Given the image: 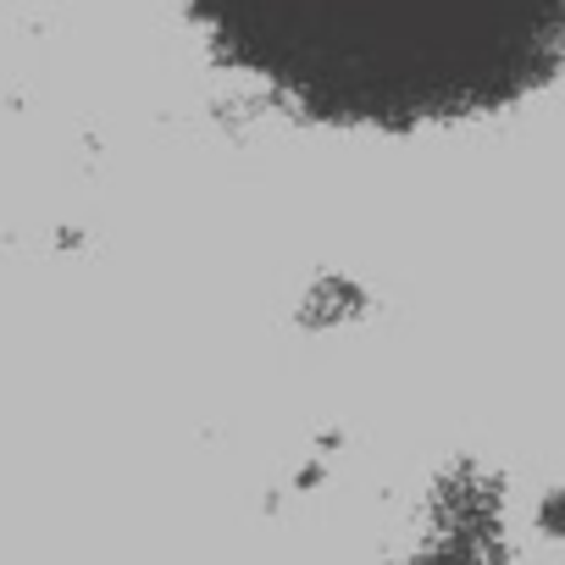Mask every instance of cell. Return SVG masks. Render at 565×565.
Masks as SVG:
<instances>
[{
	"label": "cell",
	"instance_id": "cell-1",
	"mask_svg": "<svg viewBox=\"0 0 565 565\" xmlns=\"http://www.w3.org/2000/svg\"><path fill=\"white\" fill-rule=\"evenodd\" d=\"M211 56L328 128H449L565 67V0H189Z\"/></svg>",
	"mask_w": 565,
	"mask_h": 565
}]
</instances>
